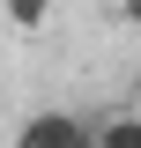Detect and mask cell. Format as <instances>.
Listing matches in <instances>:
<instances>
[{
	"mask_svg": "<svg viewBox=\"0 0 141 148\" xmlns=\"http://www.w3.org/2000/svg\"><path fill=\"white\" fill-rule=\"evenodd\" d=\"M15 148H89V119L82 111H30L15 126Z\"/></svg>",
	"mask_w": 141,
	"mask_h": 148,
	"instance_id": "obj_1",
	"label": "cell"
},
{
	"mask_svg": "<svg viewBox=\"0 0 141 148\" xmlns=\"http://www.w3.org/2000/svg\"><path fill=\"white\" fill-rule=\"evenodd\" d=\"M89 148H141V111H111L89 126Z\"/></svg>",
	"mask_w": 141,
	"mask_h": 148,
	"instance_id": "obj_2",
	"label": "cell"
},
{
	"mask_svg": "<svg viewBox=\"0 0 141 148\" xmlns=\"http://www.w3.org/2000/svg\"><path fill=\"white\" fill-rule=\"evenodd\" d=\"M0 15H8V30H22V37H37L45 22H52V0H0Z\"/></svg>",
	"mask_w": 141,
	"mask_h": 148,
	"instance_id": "obj_3",
	"label": "cell"
},
{
	"mask_svg": "<svg viewBox=\"0 0 141 148\" xmlns=\"http://www.w3.org/2000/svg\"><path fill=\"white\" fill-rule=\"evenodd\" d=\"M119 22H126V30H141V0H119Z\"/></svg>",
	"mask_w": 141,
	"mask_h": 148,
	"instance_id": "obj_4",
	"label": "cell"
}]
</instances>
